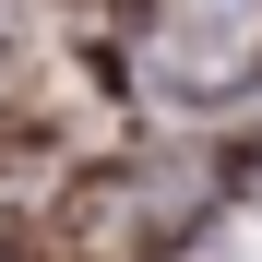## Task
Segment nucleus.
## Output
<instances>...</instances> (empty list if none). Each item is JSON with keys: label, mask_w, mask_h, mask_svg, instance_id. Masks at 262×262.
<instances>
[{"label": "nucleus", "mask_w": 262, "mask_h": 262, "mask_svg": "<svg viewBox=\"0 0 262 262\" xmlns=\"http://www.w3.org/2000/svg\"><path fill=\"white\" fill-rule=\"evenodd\" d=\"M143 72H155V96H179V107L262 83V0H155Z\"/></svg>", "instance_id": "obj_1"}]
</instances>
